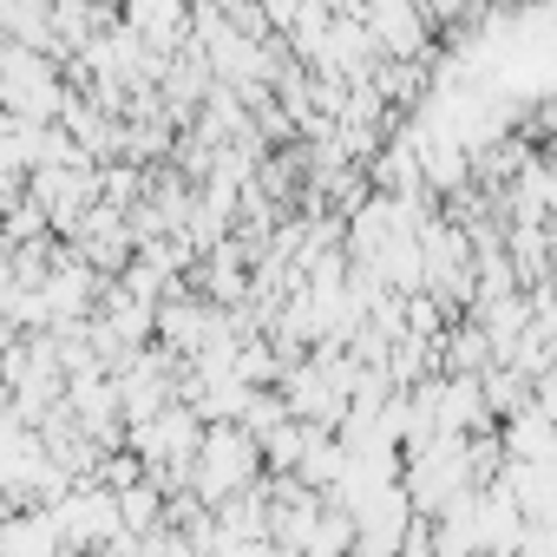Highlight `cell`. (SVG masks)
Returning a JSON list of instances; mask_svg holds the SVG:
<instances>
[{
	"instance_id": "3957f363",
	"label": "cell",
	"mask_w": 557,
	"mask_h": 557,
	"mask_svg": "<svg viewBox=\"0 0 557 557\" xmlns=\"http://www.w3.org/2000/svg\"><path fill=\"white\" fill-rule=\"evenodd\" d=\"M210 8H223V14H230V8H243V0H210Z\"/></svg>"
},
{
	"instance_id": "7a4b0ae2",
	"label": "cell",
	"mask_w": 557,
	"mask_h": 557,
	"mask_svg": "<svg viewBox=\"0 0 557 557\" xmlns=\"http://www.w3.org/2000/svg\"><path fill=\"white\" fill-rule=\"evenodd\" d=\"M60 106H66V73H60V60L27 53V47H8V53H0V112L21 119V125H60Z\"/></svg>"
},
{
	"instance_id": "6da1fadb",
	"label": "cell",
	"mask_w": 557,
	"mask_h": 557,
	"mask_svg": "<svg viewBox=\"0 0 557 557\" xmlns=\"http://www.w3.org/2000/svg\"><path fill=\"white\" fill-rule=\"evenodd\" d=\"M256 479H262V446H256L236 420L203 426L197 459H190V492H197L203 505H223V498H236V492L256 485Z\"/></svg>"
}]
</instances>
